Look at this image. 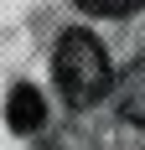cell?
<instances>
[{
    "mask_svg": "<svg viewBox=\"0 0 145 150\" xmlns=\"http://www.w3.org/2000/svg\"><path fill=\"white\" fill-rule=\"evenodd\" d=\"M52 78H57V93L68 98V109H93L109 98L114 88V62H109V47L93 36V31L72 26L57 36V52H52Z\"/></svg>",
    "mask_w": 145,
    "mask_h": 150,
    "instance_id": "1",
    "label": "cell"
},
{
    "mask_svg": "<svg viewBox=\"0 0 145 150\" xmlns=\"http://www.w3.org/2000/svg\"><path fill=\"white\" fill-rule=\"evenodd\" d=\"M5 119H11V129H16V135L42 129V124H47V98L31 88V83H21V88L11 93V104H5Z\"/></svg>",
    "mask_w": 145,
    "mask_h": 150,
    "instance_id": "2",
    "label": "cell"
},
{
    "mask_svg": "<svg viewBox=\"0 0 145 150\" xmlns=\"http://www.w3.org/2000/svg\"><path fill=\"white\" fill-rule=\"evenodd\" d=\"M78 11H88V16H109V21H119V16L140 11V0H78Z\"/></svg>",
    "mask_w": 145,
    "mask_h": 150,
    "instance_id": "3",
    "label": "cell"
},
{
    "mask_svg": "<svg viewBox=\"0 0 145 150\" xmlns=\"http://www.w3.org/2000/svg\"><path fill=\"white\" fill-rule=\"evenodd\" d=\"M124 93H130V98H124V119H140V98H135V93H140V67H135V73H130V83H124Z\"/></svg>",
    "mask_w": 145,
    "mask_h": 150,
    "instance_id": "4",
    "label": "cell"
}]
</instances>
